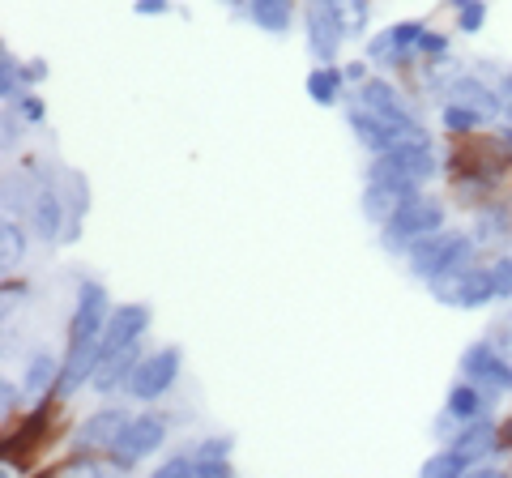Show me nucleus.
Wrapping results in <instances>:
<instances>
[{
	"instance_id": "obj_1",
	"label": "nucleus",
	"mask_w": 512,
	"mask_h": 478,
	"mask_svg": "<svg viewBox=\"0 0 512 478\" xmlns=\"http://www.w3.org/2000/svg\"><path fill=\"white\" fill-rule=\"evenodd\" d=\"M444 175V154L436 150V141L427 133H414V137H402L393 150L384 154H372V163L363 167V180H380L397 188V193H423L431 180Z\"/></svg>"
},
{
	"instance_id": "obj_2",
	"label": "nucleus",
	"mask_w": 512,
	"mask_h": 478,
	"mask_svg": "<svg viewBox=\"0 0 512 478\" xmlns=\"http://www.w3.org/2000/svg\"><path fill=\"white\" fill-rule=\"evenodd\" d=\"M64 397L60 393H43L35 397V406H26L18 414V427H5V444H0V461H5V474L13 470H30L35 466V453L47 449V440L56 436V423L64 414Z\"/></svg>"
},
{
	"instance_id": "obj_3",
	"label": "nucleus",
	"mask_w": 512,
	"mask_h": 478,
	"mask_svg": "<svg viewBox=\"0 0 512 478\" xmlns=\"http://www.w3.org/2000/svg\"><path fill=\"white\" fill-rule=\"evenodd\" d=\"M440 227H448V201L423 188V193L402 197V205H397L376 231H380V248L397 261H406V252L419 244L423 235L440 231Z\"/></svg>"
},
{
	"instance_id": "obj_4",
	"label": "nucleus",
	"mask_w": 512,
	"mask_h": 478,
	"mask_svg": "<svg viewBox=\"0 0 512 478\" xmlns=\"http://www.w3.org/2000/svg\"><path fill=\"white\" fill-rule=\"evenodd\" d=\"M478 257H483V252H478L470 227H440V231L423 235L419 244L406 252V269H410L414 282L427 286V282H436L444 274H457V269L474 265Z\"/></svg>"
},
{
	"instance_id": "obj_5",
	"label": "nucleus",
	"mask_w": 512,
	"mask_h": 478,
	"mask_svg": "<svg viewBox=\"0 0 512 478\" xmlns=\"http://www.w3.org/2000/svg\"><path fill=\"white\" fill-rule=\"evenodd\" d=\"M171 440V419L163 406H146L124 423V432L116 440V449L107 453L111 474H133L141 461H150L154 453H163V444Z\"/></svg>"
},
{
	"instance_id": "obj_6",
	"label": "nucleus",
	"mask_w": 512,
	"mask_h": 478,
	"mask_svg": "<svg viewBox=\"0 0 512 478\" xmlns=\"http://www.w3.org/2000/svg\"><path fill=\"white\" fill-rule=\"evenodd\" d=\"M427 30L423 18H397L384 30H372L363 39V56L372 60L380 73H393V77H410L419 69V35Z\"/></svg>"
},
{
	"instance_id": "obj_7",
	"label": "nucleus",
	"mask_w": 512,
	"mask_h": 478,
	"mask_svg": "<svg viewBox=\"0 0 512 478\" xmlns=\"http://www.w3.org/2000/svg\"><path fill=\"white\" fill-rule=\"evenodd\" d=\"M180 376H184V350L175 342L171 346H154V350L141 355V363H137L133 380H128L124 397H128V402H137V406H158V402H167V397L175 393Z\"/></svg>"
},
{
	"instance_id": "obj_8",
	"label": "nucleus",
	"mask_w": 512,
	"mask_h": 478,
	"mask_svg": "<svg viewBox=\"0 0 512 478\" xmlns=\"http://www.w3.org/2000/svg\"><path fill=\"white\" fill-rule=\"evenodd\" d=\"M350 99L363 103L367 111H376V116H384L393 124L402 137H414V133H427V124L423 116L414 111V103L406 99V90L393 82V73H372L363 86L350 90Z\"/></svg>"
},
{
	"instance_id": "obj_9",
	"label": "nucleus",
	"mask_w": 512,
	"mask_h": 478,
	"mask_svg": "<svg viewBox=\"0 0 512 478\" xmlns=\"http://www.w3.org/2000/svg\"><path fill=\"white\" fill-rule=\"evenodd\" d=\"M299 26H303V43L316 65H342V47L350 43L342 13L333 0H303L299 9Z\"/></svg>"
},
{
	"instance_id": "obj_10",
	"label": "nucleus",
	"mask_w": 512,
	"mask_h": 478,
	"mask_svg": "<svg viewBox=\"0 0 512 478\" xmlns=\"http://www.w3.org/2000/svg\"><path fill=\"white\" fill-rule=\"evenodd\" d=\"M427 291L436 304L457 308V312H478L495 304V282H491V261L478 257L474 265L457 269V274H444L436 282H427Z\"/></svg>"
},
{
	"instance_id": "obj_11",
	"label": "nucleus",
	"mask_w": 512,
	"mask_h": 478,
	"mask_svg": "<svg viewBox=\"0 0 512 478\" xmlns=\"http://www.w3.org/2000/svg\"><path fill=\"white\" fill-rule=\"evenodd\" d=\"M457 372H461V376H470V380H478L483 389L500 393V397L512 393V355H504V350L495 346L487 333H483V338H474L466 350H461Z\"/></svg>"
},
{
	"instance_id": "obj_12",
	"label": "nucleus",
	"mask_w": 512,
	"mask_h": 478,
	"mask_svg": "<svg viewBox=\"0 0 512 478\" xmlns=\"http://www.w3.org/2000/svg\"><path fill=\"white\" fill-rule=\"evenodd\" d=\"M111 291L99 278L77 274L73 278V316H69V338H103L111 321Z\"/></svg>"
},
{
	"instance_id": "obj_13",
	"label": "nucleus",
	"mask_w": 512,
	"mask_h": 478,
	"mask_svg": "<svg viewBox=\"0 0 512 478\" xmlns=\"http://www.w3.org/2000/svg\"><path fill=\"white\" fill-rule=\"evenodd\" d=\"M133 419V410H128L124 402H107L99 410H90L82 423L73 427V436H69V449H82V453H111L116 449V440L124 432V423Z\"/></svg>"
},
{
	"instance_id": "obj_14",
	"label": "nucleus",
	"mask_w": 512,
	"mask_h": 478,
	"mask_svg": "<svg viewBox=\"0 0 512 478\" xmlns=\"http://www.w3.org/2000/svg\"><path fill=\"white\" fill-rule=\"evenodd\" d=\"M99 359H103V338H64V363L56 380V393L64 402H73L82 389H90L94 372H99Z\"/></svg>"
},
{
	"instance_id": "obj_15",
	"label": "nucleus",
	"mask_w": 512,
	"mask_h": 478,
	"mask_svg": "<svg viewBox=\"0 0 512 478\" xmlns=\"http://www.w3.org/2000/svg\"><path fill=\"white\" fill-rule=\"evenodd\" d=\"M440 103H466L474 111H483V116L495 124V120H504V99H500V82L487 73H478L474 65L470 69H461L453 82H448L444 90V99Z\"/></svg>"
},
{
	"instance_id": "obj_16",
	"label": "nucleus",
	"mask_w": 512,
	"mask_h": 478,
	"mask_svg": "<svg viewBox=\"0 0 512 478\" xmlns=\"http://www.w3.org/2000/svg\"><path fill=\"white\" fill-rule=\"evenodd\" d=\"M60 180H64V175H60ZM26 222H30V231H35L39 244L56 248L60 239H64V222H69V205H64V188H60V184H43L39 193H35V201H30V214H26Z\"/></svg>"
},
{
	"instance_id": "obj_17",
	"label": "nucleus",
	"mask_w": 512,
	"mask_h": 478,
	"mask_svg": "<svg viewBox=\"0 0 512 478\" xmlns=\"http://www.w3.org/2000/svg\"><path fill=\"white\" fill-rule=\"evenodd\" d=\"M141 355H146V342L103 350L99 372H94V380H90V393H99V397H120V393L128 389V380H133Z\"/></svg>"
},
{
	"instance_id": "obj_18",
	"label": "nucleus",
	"mask_w": 512,
	"mask_h": 478,
	"mask_svg": "<svg viewBox=\"0 0 512 478\" xmlns=\"http://www.w3.org/2000/svg\"><path fill=\"white\" fill-rule=\"evenodd\" d=\"M346 129H350V137H355L367 154H384V150H393L397 141H402V133H397L389 120L376 116V111H367L355 99H346Z\"/></svg>"
},
{
	"instance_id": "obj_19",
	"label": "nucleus",
	"mask_w": 512,
	"mask_h": 478,
	"mask_svg": "<svg viewBox=\"0 0 512 478\" xmlns=\"http://www.w3.org/2000/svg\"><path fill=\"white\" fill-rule=\"evenodd\" d=\"M448 449H457L470 466H478V461H487V457H504L500 423H495L491 414H483V419H474V423H461L453 440H448Z\"/></svg>"
},
{
	"instance_id": "obj_20",
	"label": "nucleus",
	"mask_w": 512,
	"mask_h": 478,
	"mask_svg": "<svg viewBox=\"0 0 512 478\" xmlns=\"http://www.w3.org/2000/svg\"><path fill=\"white\" fill-rule=\"evenodd\" d=\"M150 329H154V308L150 304H116L111 308L107 329H103V350L146 342Z\"/></svg>"
},
{
	"instance_id": "obj_21",
	"label": "nucleus",
	"mask_w": 512,
	"mask_h": 478,
	"mask_svg": "<svg viewBox=\"0 0 512 478\" xmlns=\"http://www.w3.org/2000/svg\"><path fill=\"white\" fill-rule=\"evenodd\" d=\"M470 235H474V244L478 252H495L500 244H508L512 239V201L504 197H491L487 205H478L474 218H470Z\"/></svg>"
},
{
	"instance_id": "obj_22",
	"label": "nucleus",
	"mask_w": 512,
	"mask_h": 478,
	"mask_svg": "<svg viewBox=\"0 0 512 478\" xmlns=\"http://www.w3.org/2000/svg\"><path fill=\"white\" fill-rule=\"evenodd\" d=\"M495 402H500V393L483 389V385H478V380H470V376H457L453 385H448V393H444V410L453 414L457 423L483 419V414L495 410Z\"/></svg>"
},
{
	"instance_id": "obj_23",
	"label": "nucleus",
	"mask_w": 512,
	"mask_h": 478,
	"mask_svg": "<svg viewBox=\"0 0 512 478\" xmlns=\"http://www.w3.org/2000/svg\"><path fill=\"white\" fill-rule=\"evenodd\" d=\"M299 9H303V0H248L244 18L261 30V35L286 39L291 35V26L299 22Z\"/></svg>"
},
{
	"instance_id": "obj_24",
	"label": "nucleus",
	"mask_w": 512,
	"mask_h": 478,
	"mask_svg": "<svg viewBox=\"0 0 512 478\" xmlns=\"http://www.w3.org/2000/svg\"><path fill=\"white\" fill-rule=\"evenodd\" d=\"M64 205H69V222H64V239L60 244L64 248H73L77 239H82L86 231V214H90V180H86V171H77V167H64Z\"/></svg>"
},
{
	"instance_id": "obj_25",
	"label": "nucleus",
	"mask_w": 512,
	"mask_h": 478,
	"mask_svg": "<svg viewBox=\"0 0 512 478\" xmlns=\"http://www.w3.org/2000/svg\"><path fill=\"white\" fill-rule=\"evenodd\" d=\"M35 193H39V184L30 180V171L22 163L5 167V175H0V214H5V218H26Z\"/></svg>"
},
{
	"instance_id": "obj_26",
	"label": "nucleus",
	"mask_w": 512,
	"mask_h": 478,
	"mask_svg": "<svg viewBox=\"0 0 512 478\" xmlns=\"http://www.w3.org/2000/svg\"><path fill=\"white\" fill-rule=\"evenodd\" d=\"M346 90H350V82H346L342 65H312L308 77H303V94H308L316 107H338V103H346Z\"/></svg>"
},
{
	"instance_id": "obj_27",
	"label": "nucleus",
	"mask_w": 512,
	"mask_h": 478,
	"mask_svg": "<svg viewBox=\"0 0 512 478\" xmlns=\"http://www.w3.org/2000/svg\"><path fill=\"white\" fill-rule=\"evenodd\" d=\"M30 239H35V231H30L26 218H5L0 214V274H18V269L26 265Z\"/></svg>"
},
{
	"instance_id": "obj_28",
	"label": "nucleus",
	"mask_w": 512,
	"mask_h": 478,
	"mask_svg": "<svg viewBox=\"0 0 512 478\" xmlns=\"http://www.w3.org/2000/svg\"><path fill=\"white\" fill-rule=\"evenodd\" d=\"M60 363L64 355H56V350H30L26 363H22V385L30 397H43V393H56V380H60Z\"/></svg>"
},
{
	"instance_id": "obj_29",
	"label": "nucleus",
	"mask_w": 512,
	"mask_h": 478,
	"mask_svg": "<svg viewBox=\"0 0 512 478\" xmlns=\"http://www.w3.org/2000/svg\"><path fill=\"white\" fill-rule=\"evenodd\" d=\"M406 193H397V188L380 184V180H363V193H359V214L372 222V227H380L384 218H389L397 205H402Z\"/></svg>"
},
{
	"instance_id": "obj_30",
	"label": "nucleus",
	"mask_w": 512,
	"mask_h": 478,
	"mask_svg": "<svg viewBox=\"0 0 512 478\" xmlns=\"http://www.w3.org/2000/svg\"><path fill=\"white\" fill-rule=\"evenodd\" d=\"M487 124H491V120L483 116V111H474V107H466V103H440V129L453 137V141L483 133Z\"/></svg>"
},
{
	"instance_id": "obj_31",
	"label": "nucleus",
	"mask_w": 512,
	"mask_h": 478,
	"mask_svg": "<svg viewBox=\"0 0 512 478\" xmlns=\"http://www.w3.org/2000/svg\"><path fill=\"white\" fill-rule=\"evenodd\" d=\"M444 9L453 13V30H457V35H483V30H487V18H491L487 0H444Z\"/></svg>"
},
{
	"instance_id": "obj_32",
	"label": "nucleus",
	"mask_w": 512,
	"mask_h": 478,
	"mask_svg": "<svg viewBox=\"0 0 512 478\" xmlns=\"http://www.w3.org/2000/svg\"><path fill=\"white\" fill-rule=\"evenodd\" d=\"M419 474H423V478H466V474H470V461L461 457L457 449L440 444V449L419 466Z\"/></svg>"
},
{
	"instance_id": "obj_33",
	"label": "nucleus",
	"mask_w": 512,
	"mask_h": 478,
	"mask_svg": "<svg viewBox=\"0 0 512 478\" xmlns=\"http://www.w3.org/2000/svg\"><path fill=\"white\" fill-rule=\"evenodd\" d=\"M26 90L22 82V60L13 47H0V103H18V94Z\"/></svg>"
},
{
	"instance_id": "obj_34",
	"label": "nucleus",
	"mask_w": 512,
	"mask_h": 478,
	"mask_svg": "<svg viewBox=\"0 0 512 478\" xmlns=\"http://www.w3.org/2000/svg\"><path fill=\"white\" fill-rule=\"evenodd\" d=\"M26 129H30V124L22 120V111L13 107V103H0V150H5V154L18 150Z\"/></svg>"
},
{
	"instance_id": "obj_35",
	"label": "nucleus",
	"mask_w": 512,
	"mask_h": 478,
	"mask_svg": "<svg viewBox=\"0 0 512 478\" xmlns=\"http://www.w3.org/2000/svg\"><path fill=\"white\" fill-rule=\"evenodd\" d=\"M154 478H197V453H192V444L188 449H175V453H167L163 461H158Z\"/></svg>"
},
{
	"instance_id": "obj_36",
	"label": "nucleus",
	"mask_w": 512,
	"mask_h": 478,
	"mask_svg": "<svg viewBox=\"0 0 512 478\" xmlns=\"http://www.w3.org/2000/svg\"><path fill=\"white\" fill-rule=\"evenodd\" d=\"M26 397H30V393H26L22 380H13V376L0 380V419H5V427L26 410Z\"/></svg>"
},
{
	"instance_id": "obj_37",
	"label": "nucleus",
	"mask_w": 512,
	"mask_h": 478,
	"mask_svg": "<svg viewBox=\"0 0 512 478\" xmlns=\"http://www.w3.org/2000/svg\"><path fill=\"white\" fill-rule=\"evenodd\" d=\"M491 282H495V304H512V252L491 257Z\"/></svg>"
},
{
	"instance_id": "obj_38",
	"label": "nucleus",
	"mask_w": 512,
	"mask_h": 478,
	"mask_svg": "<svg viewBox=\"0 0 512 478\" xmlns=\"http://www.w3.org/2000/svg\"><path fill=\"white\" fill-rule=\"evenodd\" d=\"M35 295L30 291V282L26 278H18V274H5V282H0V316H13V304H26V299Z\"/></svg>"
},
{
	"instance_id": "obj_39",
	"label": "nucleus",
	"mask_w": 512,
	"mask_h": 478,
	"mask_svg": "<svg viewBox=\"0 0 512 478\" xmlns=\"http://www.w3.org/2000/svg\"><path fill=\"white\" fill-rule=\"evenodd\" d=\"M192 453L205 457V461H231V453H235V436H201L197 444H192Z\"/></svg>"
},
{
	"instance_id": "obj_40",
	"label": "nucleus",
	"mask_w": 512,
	"mask_h": 478,
	"mask_svg": "<svg viewBox=\"0 0 512 478\" xmlns=\"http://www.w3.org/2000/svg\"><path fill=\"white\" fill-rule=\"evenodd\" d=\"M13 107L22 111V120L30 124V129H39V124L47 120V99H43L39 90H22V94H18V103H13Z\"/></svg>"
},
{
	"instance_id": "obj_41",
	"label": "nucleus",
	"mask_w": 512,
	"mask_h": 478,
	"mask_svg": "<svg viewBox=\"0 0 512 478\" xmlns=\"http://www.w3.org/2000/svg\"><path fill=\"white\" fill-rule=\"evenodd\" d=\"M448 52H453V35H448V30L427 26L419 35V56H448Z\"/></svg>"
},
{
	"instance_id": "obj_42",
	"label": "nucleus",
	"mask_w": 512,
	"mask_h": 478,
	"mask_svg": "<svg viewBox=\"0 0 512 478\" xmlns=\"http://www.w3.org/2000/svg\"><path fill=\"white\" fill-rule=\"evenodd\" d=\"M47 77H52V65H47L43 56H30V60H22V82H26V90H39Z\"/></svg>"
},
{
	"instance_id": "obj_43",
	"label": "nucleus",
	"mask_w": 512,
	"mask_h": 478,
	"mask_svg": "<svg viewBox=\"0 0 512 478\" xmlns=\"http://www.w3.org/2000/svg\"><path fill=\"white\" fill-rule=\"evenodd\" d=\"M342 73H346L350 90H355V86H363L367 77H372V60H367V56H363V60H359V56H355V60H342Z\"/></svg>"
},
{
	"instance_id": "obj_44",
	"label": "nucleus",
	"mask_w": 512,
	"mask_h": 478,
	"mask_svg": "<svg viewBox=\"0 0 512 478\" xmlns=\"http://www.w3.org/2000/svg\"><path fill=\"white\" fill-rule=\"evenodd\" d=\"M133 13L137 18H167L175 13V0H133Z\"/></svg>"
},
{
	"instance_id": "obj_45",
	"label": "nucleus",
	"mask_w": 512,
	"mask_h": 478,
	"mask_svg": "<svg viewBox=\"0 0 512 478\" xmlns=\"http://www.w3.org/2000/svg\"><path fill=\"white\" fill-rule=\"evenodd\" d=\"M197 478H235V461H205V457H197Z\"/></svg>"
},
{
	"instance_id": "obj_46",
	"label": "nucleus",
	"mask_w": 512,
	"mask_h": 478,
	"mask_svg": "<svg viewBox=\"0 0 512 478\" xmlns=\"http://www.w3.org/2000/svg\"><path fill=\"white\" fill-rule=\"evenodd\" d=\"M500 99H504V120H512V69L500 73Z\"/></svg>"
},
{
	"instance_id": "obj_47",
	"label": "nucleus",
	"mask_w": 512,
	"mask_h": 478,
	"mask_svg": "<svg viewBox=\"0 0 512 478\" xmlns=\"http://www.w3.org/2000/svg\"><path fill=\"white\" fill-rule=\"evenodd\" d=\"M500 444H504V453H512V414L500 423Z\"/></svg>"
},
{
	"instance_id": "obj_48",
	"label": "nucleus",
	"mask_w": 512,
	"mask_h": 478,
	"mask_svg": "<svg viewBox=\"0 0 512 478\" xmlns=\"http://www.w3.org/2000/svg\"><path fill=\"white\" fill-rule=\"evenodd\" d=\"M218 5H231L235 18H244V5H248V0H218Z\"/></svg>"
},
{
	"instance_id": "obj_49",
	"label": "nucleus",
	"mask_w": 512,
	"mask_h": 478,
	"mask_svg": "<svg viewBox=\"0 0 512 478\" xmlns=\"http://www.w3.org/2000/svg\"><path fill=\"white\" fill-rule=\"evenodd\" d=\"M508 325H512V304H508Z\"/></svg>"
}]
</instances>
